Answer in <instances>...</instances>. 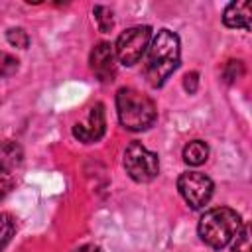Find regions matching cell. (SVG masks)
<instances>
[{"label":"cell","instance_id":"1","mask_svg":"<svg viewBox=\"0 0 252 252\" xmlns=\"http://www.w3.org/2000/svg\"><path fill=\"white\" fill-rule=\"evenodd\" d=\"M181 45L177 33L171 30H159L152 43L148 45L146 61H144V77L150 87L159 89L179 67Z\"/></svg>","mask_w":252,"mask_h":252},{"label":"cell","instance_id":"2","mask_svg":"<svg viewBox=\"0 0 252 252\" xmlns=\"http://www.w3.org/2000/svg\"><path fill=\"white\" fill-rule=\"evenodd\" d=\"M242 226V219L236 211L228 207H217L201 217L197 232L207 246H211L213 250H222L228 244H232Z\"/></svg>","mask_w":252,"mask_h":252},{"label":"cell","instance_id":"3","mask_svg":"<svg viewBox=\"0 0 252 252\" xmlns=\"http://www.w3.org/2000/svg\"><path fill=\"white\" fill-rule=\"evenodd\" d=\"M116 112H118L120 124L130 132L148 130L158 118V108H156L154 100L132 87L118 89Z\"/></svg>","mask_w":252,"mask_h":252},{"label":"cell","instance_id":"4","mask_svg":"<svg viewBox=\"0 0 252 252\" xmlns=\"http://www.w3.org/2000/svg\"><path fill=\"white\" fill-rule=\"evenodd\" d=\"M124 169L136 183H150L159 173V159L140 142H130L124 150Z\"/></svg>","mask_w":252,"mask_h":252},{"label":"cell","instance_id":"5","mask_svg":"<svg viewBox=\"0 0 252 252\" xmlns=\"http://www.w3.org/2000/svg\"><path fill=\"white\" fill-rule=\"evenodd\" d=\"M150 41H152V28L150 26H134V28L124 30L114 43L116 59L126 67L136 65L144 57V53L148 51Z\"/></svg>","mask_w":252,"mask_h":252},{"label":"cell","instance_id":"6","mask_svg":"<svg viewBox=\"0 0 252 252\" xmlns=\"http://www.w3.org/2000/svg\"><path fill=\"white\" fill-rule=\"evenodd\" d=\"M177 189L191 209H203L213 197V181L201 171H185L177 179Z\"/></svg>","mask_w":252,"mask_h":252},{"label":"cell","instance_id":"7","mask_svg":"<svg viewBox=\"0 0 252 252\" xmlns=\"http://www.w3.org/2000/svg\"><path fill=\"white\" fill-rule=\"evenodd\" d=\"M106 132V120H104V104L96 102L91 106L89 116L83 122H77L73 126V136L83 144H94L98 142Z\"/></svg>","mask_w":252,"mask_h":252},{"label":"cell","instance_id":"8","mask_svg":"<svg viewBox=\"0 0 252 252\" xmlns=\"http://www.w3.org/2000/svg\"><path fill=\"white\" fill-rule=\"evenodd\" d=\"M91 69L102 83H110L116 75V53L114 45L108 41H100L91 51Z\"/></svg>","mask_w":252,"mask_h":252},{"label":"cell","instance_id":"9","mask_svg":"<svg viewBox=\"0 0 252 252\" xmlns=\"http://www.w3.org/2000/svg\"><path fill=\"white\" fill-rule=\"evenodd\" d=\"M250 20H252V2L250 0H238L230 2L222 12V22L226 28L232 30H244L250 32Z\"/></svg>","mask_w":252,"mask_h":252},{"label":"cell","instance_id":"10","mask_svg":"<svg viewBox=\"0 0 252 252\" xmlns=\"http://www.w3.org/2000/svg\"><path fill=\"white\" fill-rule=\"evenodd\" d=\"M24 159V152L20 144L12 140L0 142V173H12Z\"/></svg>","mask_w":252,"mask_h":252},{"label":"cell","instance_id":"11","mask_svg":"<svg viewBox=\"0 0 252 252\" xmlns=\"http://www.w3.org/2000/svg\"><path fill=\"white\" fill-rule=\"evenodd\" d=\"M207 158H209V146H207V142H203V140H193V142H189V144L183 148V161H185L187 165L197 167V165L205 163Z\"/></svg>","mask_w":252,"mask_h":252},{"label":"cell","instance_id":"12","mask_svg":"<svg viewBox=\"0 0 252 252\" xmlns=\"http://www.w3.org/2000/svg\"><path fill=\"white\" fill-rule=\"evenodd\" d=\"M16 230V220L10 213H0V252L8 246Z\"/></svg>","mask_w":252,"mask_h":252},{"label":"cell","instance_id":"13","mask_svg":"<svg viewBox=\"0 0 252 252\" xmlns=\"http://www.w3.org/2000/svg\"><path fill=\"white\" fill-rule=\"evenodd\" d=\"M93 14H94V20H96V26L102 33H108L114 26V18H112V10L108 6H94L93 8Z\"/></svg>","mask_w":252,"mask_h":252},{"label":"cell","instance_id":"14","mask_svg":"<svg viewBox=\"0 0 252 252\" xmlns=\"http://www.w3.org/2000/svg\"><path fill=\"white\" fill-rule=\"evenodd\" d=\"M244 75V63L240 61V59H230L226 65H224V69H222V79H224V83H234V81H238L240 77Z\"/></svg>","mask_w":252,"mask_h":252},{"label":"cell","instance_id":"15","mask_svg":"<svg viewBox=\"0 0 252 252\" xmlns=\"http://www.w3.org/2000/svg\"><path fill=\"white\" fill-rule=\"evenodd\" d=\"M6 39L10 45L20 47V49H28V45H30V35L24 28H10L6 32Z\"/></svg>","mask_w":252,"mask_h":252},{"label":"cell","instance_id":"16","mask_svg":"<svg viewBox=\"0 0 252 252\" xmlns=\"http://www.w3.org/2000/svg\"><path fill=\"white\" fill-rule=\"evenodd\" d=\"M18 69H20V61L14 55H10V53L0 51V79L16 75Z\"/></svg>","mask_w":252,"mask_h":252},{"label":"cell","instance_id":"17","mask_svg":"<svg viewBox=\"0 0 252 252\" xmlns=\"http://www.w3.org/2000/svg\"><path fill=\"white\" fill-rule=\"evenodd\" d=\"M232 250H234V252H252V246H250V228H248V224H244L242 230L238 232V236L232 240Z\"/></svg>","mask_w":252,"mask_h":252},{"label":"cell","instance_id":"18","mask_svg":"<svg viewBox=\"0 0 252 252\" xmlns=\"http://www.w3.org/2000/svg\"><path fill=\"white\" fill-rule=\"evenodd\" d=\"M183 89L189 93V94H195L197 89H199V73L197 71H191L183 77Z\"/></svg>","mask_w":252,"mask_h":252},{"label":"cell","instance_id":"19","mask_svg":"<svg viewBox=\"0 0 252 252\" xmlns=\"http://www.w3.org/2000/svg\"><path fill=\"white\" fill-rule=\"evenodd\" d=\"M14 185V179L10 173H0V199H4V195L10 191V187Z\"/></svg>","mask_w":252,"mask_h":252},{"label":"cell","instance_id":"20","mask_svg":"<svg viewBox=\"0 0 252 252\" xmlns=\"http://www.w3.org/2000/svg\"><path fill=\"white\" fill-rule=\"evenodd\" d=\"M73 252H102V248L96 246V244H83V246H79V248L73 250Z\"/></svg>","mask_w":252,"mask_h":252}]
</instances>
